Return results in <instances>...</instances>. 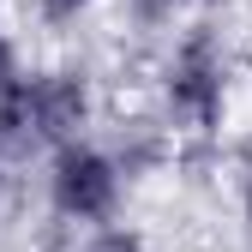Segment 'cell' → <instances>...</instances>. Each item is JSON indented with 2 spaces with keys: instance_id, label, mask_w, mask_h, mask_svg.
<instances>
[{
  "instance_id": "4",
  "label": "cell",
  "mask_w": 252,
  "mask_h": 252,
  "mask_svg": "<svg viewBox=\"0 0 252 252\" xmlns=\"http://www.w3.org/2000/svg\"><path fill=\"white\" fill-rule=\"evenodd\" d=\"M24 72H30V60H24V42L12 36V24L0 18V102H6L12 90H18V78H24Z\"/></svg>"
},
{
  "instance_id": "1",
  "label": "cell",
  "mask_w": 252,
  "mask_h": 252,
  "mask_svg": "<svg viewBox=\"0 0 252 252\" xmlns=\"http://www.w3.org/2000/svg\"><path fill=\"white\" fill-rule=\"evenodd\" d=\"M102 120V90L84 66L54 60V66H30L18 90L0 102V132H6L12 156H54Z\"/></svg>"
},
{
  "instance_id": "3",
  "label": "cell",
  "mask_w": 252,
  "mask_h": 252,
  "mask_svg": "<svg viewBox=\"0 0 252 252\" xmlns=\"http://www.w3.org/2000/svg\"><path fill=\"white\" fill-rule=\"evenodd\" d=\"M108 0H30V18H36L42 30H72L84 24L90 12H102Z\"/></svg>"
},
{
  "instance_id": "2",
  "label": "cell",
  "mask_w": 252,
  "mask_h": 252,
  "mask_svg": "<svg viewBox=\"0 0 252 252\" xmlns=\"http://www.w3.org/2000/svg\"><path fill=\"white\" fill-rule=\"evenodd\" d=\"M132 192L126 168L102 138H78L66 150L42 156V198L60 228H108L120 222V204Z\"/></svg>"
},
{
  "instance_id": "5",
  "label": "cell",
  "mask_w": 252,
  "mask_h": 252,
  "mask_svg": "<svg viewBox=\"0 0 252 252\" xmlns=\"http://www.w3.org/2000/svg\"><path fill=\"white\" fill-rule=\"evenodd\" d=\"M240 222H246V234H252V162L240 168Z\"/></svg>"
}]
</instances>
